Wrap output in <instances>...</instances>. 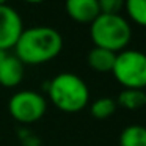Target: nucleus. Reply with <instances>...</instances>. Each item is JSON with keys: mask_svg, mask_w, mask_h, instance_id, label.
Here are the masks:
<instances>
[{"mask_svg": "<svg viewBox=\"0 0 146 146\" xmlns=\"http://www.w3.org/2000/svg\"><path fill=\"white\" fill-rule=\"evenodd\" d=\"M14 49L24 64H41L54 60L61 52L63 38L54 27H30L22 30Z\"/></svg>", "mask_w": 146, "mask_h": 146, "instance_id": "f257e3e1", "label": "nucleus"}, {"mask_svg": "<svg viewBox=\"0 0 146 146\" xmlns=\"http://www.w3.org/2000/svg\"><path fill=\"white\" fill-rule=\"evenodd\" d=\"M46 90L55 107L66 113L83 110L90 101L88 85L74 72H61L55 76L46 83Z\"/></svg>", "mask_w": 146, "mask_h": 146, "instance_id": "f03ea898", "label": "nucleus"}, {"mask_svg": "<svg viewBox=\"0 0 146 146\" xmlns=\"http://www.w3.org/2000/svg\"><path fill=\"white\" fill-rule=\"evenodd\" d=\"M96 47L111 50L115 54L126 50V46L132 38V29L126 17L121 14H99L91 22L90 30Z\"/></svg>", "mask_w": 146, "mask_h": 146, "instance_id": "7ed1b4c3", "label": "nucleus"}, {"mask_svg": "<svg viewBox=\"0 0 146 146\" xmlns=\"http://www.w3.org/2000/svg\"><path fill=\"white\" fill-rule=\"evenodd\" d=\"M111 74L124 88H146V54L129 49L116 54Z\"/></svg>", "mask_w": 146, "mask_h": 146, "instance_id": "20e7f679", "label": "nucleus"}, {"mask_svg": "<svg viewBox=\"0 0 146 146\" xmlns=\"http://www.w3.org/2000/svg\"><path fill=\"white\" fill-rule=\"evenodd\" d=\"M47 102L44 96L33 90H24L11 96L8 102V110L16 121L24 124H32L39 121L46 113Z\"/></svg>", "mask_w": 146, "mask_h": 146, "instance_id": "39448f33", "label": "nucleus"}, {"mask_svg": "<svg viewBox=\"0 0 146 146\" xmlns=\"http://www.w3.org/2000/svg\"><path fill=\"white\" fill-rule=\"evenodd\" d=\"M24 30L19 13L10 5H0V49H13Z\"/></svg>", "mask_w": 146, "mask_h": 146, "instance_id": "423d86ee", "label": "nucleus"}, {"mask_svg": "<svg viewBox=\"0 0 146 146\" xmlns=\"http://www.w3.org/2000/svg\"><path fill=\"white\" fill-rule=\"evenodd\" d=\"M64 8L71 19L80 24H91L101 14L98 0H66Z\"/></svg>", "mask_w": 146, "mask_h": 146, "instance_id": "0eeeda50", "label": "nucleus"}, {"mask_svg": "<svg viewBox=\"0 0 146 146\" xmlns=\"http://www.w3.org/2000/svg\"><path fill=\"white\" fill-rule=\"evenodd\" d=\"M24 77V63L16 55H7L0 63V85L13 88L22 82Z\"/></svg>", "mask_w": 146, "mask_h": 146, "instance_id": "6e6552de", "label": "nucleus"}, {"mask_svg": "<svg viewBox=\"0 0 146 146\" xmlns=\"http://www.w3.org/2000/svg\"><path fill=\"white\" fill-rule=\"evenodd\" d=\"M115 58H116L115 52L94 46L88 52L86 60H88V64L91 69L98 71V72H111L113 64H115Z\"/></svg>", "mask_w": 146, "mask_h": 146, "instance_id": "1a4fd4ad", "label": "nucleus"}, {"mask_svg": "<svg viewBox=\"0 0 146 146\" xmlns=\"http://www.w3.org/2000/svg\"><path fill=\"white\" fill-rule=\"evenodd\" d=\"M118 105L127 110H138L146 105V91L135 88H124L118 96Z\"/></svg>", "mask_w": 146, "mask_h": 146, "instance_id": "9d476101", "label": "nucleus"}, {"mask_svg": "<svg viewBox=\"0 0 146 146\" xmlns=\"http://www.w3.org/2000/svg\"><path fill=\"white\" fill-rule=\"evenodd\" d=\"M119 146H146V127L140 124L124 127L119 135Z\"/></svg>", "mask_w": 146, "mask_h": 146, "instance_id": "9b49d317", "label": "nucleus"}, {"mask_svg": "<svg viewBox=\"0 0 146 146\" xmlns=\"http://www.w3.org/2000/svg\"><path fill=\"white\" fill-rule=\"evenodd\" d=\"M116 111V101L111 98H99L91 104V115L96 119H107Z\"/></svg>", "mask_w": 146, "mask_h": 146, "instance_id": "f8f14e48", "label": "nucleus"}, {"mask_svg": "<svg viewBox=\"0 0 146 146\" xmlns=\"http://www.w3.org/2000/svg\"><path fill=\"white\" fill-rule=\"evenodd\" d=\"M124 8L130 21L146 27V0H124Z\"/></svg>", "mask_w": 146, "mask_h": 146, "instance_id": "ddd939ff", "label": "nucleus"}, {"mask_svg": "<svg viewBox=\"0 0 146 146\" xmlns=\"http://www.w3.org/2000/svg\"><path fill=\"white\" fill-rule=\"evenodd\" d=\"M102 14H119L124 8V0H98Z\"/></svg>", "mask_w": 146, "mask_h": 146, "instance_id": "4468645a", "label": "nucleus"}, {"mask_svg": "<svg viewBox=\"0 0 146 146\" xmlns=\"http://www.w3.org/2000/svg\"><path fill=\"white\" fill-rule=\"evenodd\" d=\"M7 52H5V50H2V49H0V63H2V61H3L5 60V57H7Z\"/></svg>", "mask_w": 146, "mask_h": 146, "instance_id": "2eb2a0df", "label": "nucleus"}, {"mask_svg": "<svg viewBox=\"0 0 146 146\" xmlns=\"http://www.w3.org/2000/svg\"><path fill=\"white\" fill-rule=\"evenodd\" d=\"M25 2H29V3H42L46 0H25Z\"/></svg>", "mask_w": 146, "mask_h": 146, "instance_id": "dca6fc26", "label": "nucleus"}, {"mask_svg": "<svg viewBox=\"0 0 146 146\" xmlns=\"http://www.w3.org/2000/svg\"><path fill=\"white\" fill-rule=\"evenodd\" d=\"M7 3V0H0V5H5Z\"/></svg>", "mask_w": 146, "mask_h": 146, "instance_id": "f3484780", "label": "nucleus"}, {"mask_svg": "<svg viewBox=\"0 0 146 146\" xmlns=\"http://www.w3.org/2000/svg\"><path fill=\"white\" fill-rule=\"evenodd\" d=\"M145 54H146V52H145Z\"/></svg>", "mask_w": 146, "mask_h": 146, "instance_id": "a211bd4d", "label": "nucleus"}]
</instances>
